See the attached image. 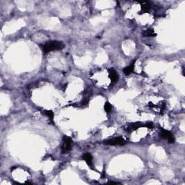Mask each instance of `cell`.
Segmentation results:
<instances>
[{"mask_svg":"<svg viewBox=\"0 0 185 185\" xmlns=\"http://www.w3.org/2000/svg\"><path fill=\"white\" fill-rule=\"evenodd\" d=\"M104 109H105L106 112H107V113H109V112H112V105L108 101H106V104H104Z\"/></svg>","mask_w":185,"mask_h":185,"instance_id":"12","label":"cell"},{"mask_svg":"<svg viewBox=\"0 0 185 185\" xmlns=\"http://www.w3.org/2000/svg\"><path fill=\"white\" fill-rule=\"evenodd\" d=\"M108 73H109V77L112 83H117L119 80V75L117 72L113 68H111L108 69Z\"/></svg>","mask_w":185,"mask_h":185,"instance_id":"5","label":"cell"},{"mask_svg":"<svg viewBox=\"0 0 185 185\" xmlns=\"http://www.w3.org/2000/svg\"><path fill=\"white\" fill-rule=\"evenodd\" d=\"M140 3L141 4L142 11H143L144 13H147L148 11H150V10L151 9V5L149 2L142 1V2H140Z\"/></svg>","mask_w":185,"mask_h":185,"instance_id":"8","label":"cell"},{"mask_svg":"<svg viewBox=\"0 0 185 185\" xmlns=\"http://www.w3.org/2000/svg\"><path fill=\"white\" fill-rule=\"evenodd\" d=\"M120 184V183H119V182H108V184Z\"/></svg>","mask_w":185,"mask_h":185,"instance_id":"14","label":"cell"},{"mask_svg":"<svg viewBox=\"0 0 185 185\" xmlns=\"http://www.w3.org/2000/svg\"><path fill=\"white\" fill-rule=\"evenodd\" d=\"M104 143L106 145H124L126 141L122 137H118L106 140L105 142H104Z\"/></svg>","mask_w":185,"mask_h":185,"instance_id":"3","label":"cell"},{"mask_svg":"<svg viewBox=\"0 0 185 185\" xmlns=\"http://www.w3.org/2000/svg\"><path fill=\"white\" fill-rule=\"evenodd\" d=\"M83 159L84 161H85V163H87V165H88V166H89L90 167H91V168H91V167H92V155H91L90 153H86L83 154Z\"/></svg>","mask_w":185,"mask_h":185,"instance_id":"7","label":"cell"},{"mask_svg":"<svg viewBox=\"0 0 185 185\" xmlns=\"http://www.w3.org/2000/svg\"><path fill=\"white\" fill-rule=\"evenodd\" d=\"M145 127H147V128H153V124L152 123H147L146 124H145Z\"/></svg>","mask_w":185,"mask_h":185,"instance_id":"13","label":"cell"},{"mask_svg":"<svg viewBox=\"0 0 185 185\" xmlns=\"http://www.w3.org/2000/svg\"><path fill=\"white\" fill-rule=\"evenodd\" d=\"M72 138L68 136L63 137V143L61 145V152L62 153H67L72 149Z\"/></svg>","mask_w":185,"mask_h":185,"instance_id":"2","label":"cell"},{"mask_svg":"<svg viewBox=\"0 0 185 185\" xmlns=\"http://www.w3.org/2000/svg\"><path fill=\"white\" fill-rule=\"evenodd\" d=\"M135 61H136V60H134V61L131 63V64L130 65V66L124 68V69H123V72H124V73L125 75H130V74H132V72H134V69H135Z\"/></svg>","mask_w":185,"mask_h":185,"instance_id":"6","label":"cell"},{"mask_svg":"<svg viewBox=\"0 0 185 185\" xmlns=\"http://www.w3.org/2000/svg\"><path fill=\"white\" fill-rule=\"evenodd\" d=\"M159 135H160V137L161 138H163L165 140H168V143H174V141H175L174 136L172 135V133H171V132L168 130H166L162 129Z\"/></svg>","mask_w":185,"mask_h":185,"instance_id":"4","label":"cell"},{"mask_svg":"<svg viewBox=\"0 0 185 185\" xmlns=\"http://www.w3.org/2000/svg\"><path fill=\"white\" fill-rule=\"evenodd\" d=\"M144 127V125H143V124H141L140 122L134 123V124H132L128 127V130L130 131H135L136 130H137L138 128H140V127Z\"/></svg>","mask_w":185,"mask_h":185,"instance_id":"9","label":"cell"},{"mask_svg":"<svg viewBox=\"0 0 185 185\" xmlns=\"http://www.w3.org/2000/svg\"><path fill=\"white\" fill-rule=\"evenodd\" d=\"M145 36H147V37H155V36H157L156 33H154L153 29L152 28H148L147 30H146L143 33Z\"/></svg>","mask_w":185,"mask_h":185,"instance_id":"10","label":"cell"},{"mask_svg":"<svg viewBox=\"0 0 185 185\" xmlns=\"http://www.w3.org/2000/svg\"><path fill=\"white\" fill-rule=\"evenodd\" d=\"M64 47H65V46L61 41H53L46 43L44 46L43 50H44V52H45V53H49V52H54V51L61 50Z\"/></svg>","mask_w":185,"mask_h":185,"instance_id":"1","label":"cell"},{"mask_svg":"<svg viewBox=\"0 0 185 185\" xmlns=\"http://www.w3.org/2000/svg\"><path fill=\"white\" fill-rule=\"evenodd\" d=\"M44 114H45L50 119V120L52 122L54 121V112H52V110H45L44 111Z\"/></svg>","mask_w":185,"mask_h":185,"instance_id":"11","label":"cell"}]
</instances>
